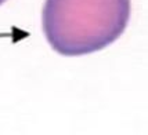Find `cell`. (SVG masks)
<instances>
[{"mask_svg":"<svg viewBox=\"0 0 148 135\" xmlns=\"http://www.w3.org/2000/svg\"><path fill=\"white\" fill-rule=\"evenodd\" d=\"M130 0H46L42 29L53 50L82 57L115 43L127 28Z\"/></svg>","mask_w":148,"mask_h":135,"instance_id":"cell-1","label":"cell"},{"mask_svg":"<svg viewBox=\"0 0 148 135\" xmlns=\"http://www.w3.org/2000/svg\"><path fill=\"white\" fill-rule=\"evenodd\" d=\"M7 0H0V6H1V4H3V3H6Z\"/></svg>","mask_w":148,"mask_h":135,"instance_id":"cell-2","label":"cell"}]
</instances>
